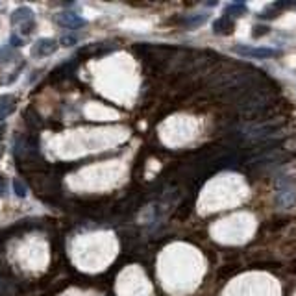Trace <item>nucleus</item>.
I'll list each match as a JSON object with an SVG mask.
<instances>
[{"label":"nucleus","instance_id":"7","mask_svg":"<svg viewBox=\"0 0 296 296\" xmlns=\"http://www.w3.org/2000/svg\"><path fill=\"white\" fill-rule=\"evenodd\" d=\"M13 193L19 196V198H25L26 194H28V187H26V184L20 178H15L13 180Z\"/></svg>","mask_w":296,"mask_h":296},{"label":"nucleus","instance_id":"4","mask_svg":"<svg viewBox=\"0 0 296 296\" xmlns=\"http://www.w3.org/2000/svg\"><path fill=\"white\" fill-rule=\"evenodd\" d=\"M58 25L63 26V28H80V26L85 25V19L80 17L78 13H73V11H63V13L58 15Z\"/></svg>","mask_w":296,"mask_h":296},{"label":"nucleus","instance_id":"9","mask_svg":"<svg viewBox=\"0 0 296 296\" xmlns=\"http://www.w3.org/2000/svg\"><path fill=\"white\" fill-rule=\"evenodd\" d=\"M78 43V35H63L61 37V44L63 47H73V44Z\"/></svg>","mask_w":296,"mask_h":296},{"label":"nucleus","instance_id":"11","mask_svg":"<svg viewBox=\"0 0 296 296\" xmlns=\"http://www.w3.org/2000/svg\"><path fill=\"white\" fill-rule=\"evenodd\" d=\"M254 30H256V32H254V37H259V35H265V34H267V32H268V28H267V26H256V28H254Z\"/></svg>","mask_w":296,"mask_h":296},{"label":"nucleus","instance_id":"10","mask_svg":"<svg viewBox=\"0 0 296 296\" xmlns=\"http://www.w3.org/2000/svg\"><path fill=\"white\" fill-rule=\"evenodd\" d=\"M208 19V15H198V17H194V19H189L187 20V26H198L200 22H204V20Z\"/></svg>","mask_w":296,"mask_h":296},{"label":"nucleus","instance_id":"12","mask_svg":"<svg viewBox=\"0 0 296 296\" xmlns=\"http://www.w3.org/2000/svg\"><path fill=\"white\" fill-rule=\"evenodd\" d=\"M11 47H20V44H22V39L20 37H17V35H11Z\"/></svg>","mask_w":296,"mask_h":296},{"label":"nucleus","instance_id":"8","mask_svg":"<svg viewBox=\"0 0 296 296\" xmlns=\"http://www.w3.org/2000/svg\"><path fill=\"white\" fill-rule=\"evenodd\" d=\"M246 11V6H243V4H230L228 8H226V17H230V13L232 15H241V13H244Z\"/></svg>","mask_w":296,"mask_h":296},{"label":"nucleus","instance_id":"5","mask_svg":"<svg viewBox=\"0 0 296 296\" xmlns=\"http://www.w3.org/2000/svg\"><path fill=\"white\" fill-rule=\"evenodd\" d=\"M15 107H17V104H15L13 95H2L0 97V122L8 119L15 111Z\"/></svg>","mask_w":296,"mask_h":296},{"label":"nucleus","instance_id":"1","mask_svg":"<svg viewBox=\"0 0 296 296\" xmlns=\"http://www.w3.org/2000/svg\"><path fill=\"white\" fill-rule=\"evenodd\" d=\"M11 25L19 26L20 32H22L25 35H28L35 26L34 11L30 10L28 6H20V8H17V10L11 13Z\"/></svg>","mask_w":296,"mask_h":296},{"label":"nucleus","instance_id":"3","mask_svg":"<svg viewBox=\"0 0 296 296\" xmlns=\"http://www.w3.org/2000/svg\"><path fill=\"white\" fill-rule=\"evenodd\" d=\"M58 47L59 44L56 39L43 37V39H39V41H35L34 49H32V56H35V58H47V56L56 52Z\"/></svg>","mask_w":296,"mask_h":296},{"label":"nucleus","instance_id":"6","mask_svg":"<svg viewBox=\"0 0 296 296\" xmlns=\"http://www.w3.org/2000/svg\"><path fill=\"white\" fill-rule=\"evenodd\" d=\"M233 28H235V25H233L232 17H226V15H222L220 19L215 20V25H213V32L215 34H220V35L232 34Z\"/></svg>","mask_w":296,"mask_h":296},{"label":"nucleus","instance_id":"2","mask_svg":"<svg viewBox=\"0 0 296 296\" xmlns=\"http://www.w3.org/2000/svg\"><path fill=\"white\" fill-rule=\"evenodd\" d=\"M233 50H235L237 54H241V56H246V58H258V59L274 58V56L278 54L276 50L265 49V47H244V44H237Z\"/></svg>","mask_w":296,"mask_h":296},{"label":"nucleus","instance_id":"13","mask_svg":"<svg viewBox=\"0 0 296 296\" xmlns=\"http://www.w3.org/2000/svg\"><path fill=\"white\" fill-rule=\"evenodd\" d=\"M4 191H6V185H4V180H0V196L4 194Z\"/></svg>","mask_w":296,"mask_h":296}]
</instances>
